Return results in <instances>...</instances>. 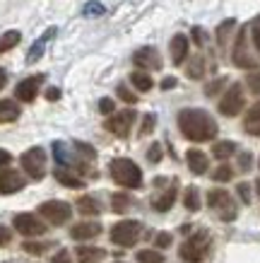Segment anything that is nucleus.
I'll return each mask as SVG.
<instances>
[{
    "instance_id": "f257e3e1",
    "label": "nucleus",
    "mask_w": 260,
    "mask_h": 263,
    "mask_svg": "<svg viewBox=\"0 0 260 263\" xmlns=\"http://www.w3.org/2000/svg\"><path fill=\"white\" fill-rule=\"evenodd\" d=\"M178 128H181L183 138H188L190 143H207V140H214L219 133L217 121L205 109H181Z\"/></svg>"
},
{
    "instance_id": "f03ea898",
    "label": "nucleus",
    "mask_w": 260,
    "mask_h": 263,
    "mask_svg": "<svg viewBox=\"0 0 260 263\" xmlns=\"http://www.w3.org/2000/svg\"><path fill=\"white\" fill-rule=\"evenodd\" d=\"M111 179L123 189H140L142 186V169L128 157H116L109 164Z\"/></svg>"
},
{
    "instance_id": "7ed1b4c3",
    "label": "nucleus",
    "mask_w": 260,
    "mask_h": 263,
    "mask_svg": "<svg viewBox=\"0 0 260 263\" xmlns=\"http://www.w3.org/2000/svg\"><path fill=\"white\" fill-rule=\"evenodd\" d=\"M210 247H212V241H210V234H207L205 230H200V232H195L193 237H188V239L183 241L181 249H178V254H181L183 261H188V263H200L207 254H210Z\"/></svg>"
},
{
    "instance_id": "20e7f679",
    "label": "nucleus",
    "mask_w": 260,
    "mask_h": 263,
    "mask_svg": "<svg viewBox=\"0 0 260 263\" xmlns=\"http://www.w3.org/2000/svg\"><path fill=\"white\" fill-rule=\"evenodd\" d=\"M19 162H22V169L27 172V176L34 181H41L46 176V152H44V147H29Z\"/></svg>"
},
{
    "instance_id": "39448f33",
    "label": "nucleus",
    "mask_w": 260,
    "mask_h": 263,
    "mask_svg": "<svg viewBox=\"0 0 260 263\" xmlns=\"http://www.w3.org/2000/svg\"><path fill=\"white\" fill-rule=\"evenodd\" d=\"M53 160L61 164V167H68V169H77V172H89L85 167V160L87 157H79L77 155V147L75 145H65L63 140L53 143Z\"/></svg>"
},
{
    "instance_id": "423d86ee",
    "label": "nucleus",
    "mask_w": 260,
    "mask_h": 263,
    "mask_svg": "<svg viewBox=\"0 0 260 263\" xmlns=\"http://www.w3.org/2000/svg\"><path fill=\"white\" fill-rule=\"evenodd\" d=\"M142 232V222L137 220H123V222H116L111 227V241L118 244V247H133L137 237Z\"/></svg>"
},
{
    "instance_id": "0eeeda50",
    "label": "nucleus",
    "mask_w": 260,
    "mask_h": 263,
    "mask_svg": "<svg viewBox=\"0 0 260 263\" xmlns=\"http://www.w3.org/2000/svg\"><path fill=\"white\" fill-rule=\"evenodd\" d=\"M39 215L53 224H65L72 217V205L65 200H46L39 205Z\"/></svg>"
},
{
    "instance_id": "6e6552de",
    "label": "nucleus",
    "mask_w": 260,
    "mask_h": 263,
    "mask_svg": "<svg viewBox=\"0 0 260 263\" xmlns=\"http://www.w3.org/2000/svg\"><path fill=\"white\" fill-rule=\"evenodd\" d=\"M244 106H246L244 87H241L238 82H234V85L224 92V97L219 99V114L222 116H238Z\"/></svg>"
},
{
    "instance_id": "1a4fd4ad",
    "label": "nucleus",
    "mask_w": 260,
    "mask_h": 263,
    "mask_svg": "<svg viewBox=\"0 0 260 263\" xmlns=\"http://www.w3.org/2000/svg\"><path fill=\"white\" fill-rule=\"evenodd\" d=\"M135 119H137L135 109H123V111H118V114H111L109 119H106V123H104V128H106L109 133H113V136L128 138Z\"/></svg>"
},
{
    "instance_id": "9d476101",
    "label": "nucleus",
    "mask_w": 260,
    "mask_h": 263,
    "mask_svg": "<svg viewBox=\"0 0 260 263\" xmlns=\"http://www.w3.org/2000/svg\"><path fill=\"white\" fill-rule=\"evenodd\" d=\"M12 224H15V230L19 232V234H24V237H41V234H46V230H48L46 222H41L34 213H17Z\"/></svg>"
},
{
    "instance_id": "9b49d317",
    "label": "nucleus",
    "mask_w": 260,
    "mask_h": 263,
    "mask_svg": "<svg viewBox=\"0 0 260 263\" xmlns=\"http://www.w3.org/2000/svg\"><path fill=\"white\" fill-rule=\"evenodd\" d=\"M207 205L212 208V210H222V220H227V222H231L236 217V208H234L231 196L224 189H212V191L207 193Z\"/></svg>"
},
{
    "instance_id": "f8f14e48",
    "label": "nucleus",
    "mask_w": 260,
    "mask_h": 263,
    "mask_svg": "<svg viewBox=\"0 0 260 263\" xmlns=\"http://www.w3.org/2000/svg\"><path fill=\"white\" fill-rule=\"evenodd\" d=\"M231 61H234L236 68H244V70H253V68H258V61H253V58L248 56V48H246V27L238 32V36H236Z\"/></svg>"
},
{
    "instance_id": "ddd939ff",
    "label": "nucleus",
    "mask_w": 260,
    "mask_h": 263,
    "mask_svg": "<svg viewBox=\"0 0 260 263\" xmlns=\"http://www.w3.org/2000/svg\"><path fill=\"white\" fill-rule=\"evenodd\" d=\"M133 63L142 70H159L162 68V56L154 46H142L133 53Z\"/></svg>"
},
{
    "instance_id": "4468645a",
    "label": "nucleus",
    "mask_w": 260,
    "mask_h": 263,
    "mask_svg": "<svg viewBox=\"0 0 260 263\" xmlns=\"http://www.w3.org/2000/svg\"><path fill=\"white\" fill-rule=\"evenodd\" d=\"M41 82H44V75H32V78H24V80L15 87V97L19 99V102H24V104L34 102V99H36V95H39Z\"/></svg>"
},
{
    "instance_id": "2eb2a0df",
    "label": "nucleus",
    "mask_w": 260,
    "mask_h": 263,
    "mask_svg": "<svg viewBox=\"0 0 260 263\" xmlns=\"http://www.w3.org/2000/svg\"><path fill=\"white\" fill-rule=\"evenodd\" d=\"M102 234V222H96V220H85V222H77L72 224L70 230V237L75 241H87V239H94Z\"/></svg>"
},
{
    "instance_id": "dca6fc26",
    "label": "nucleus",
    "mask_w": 260,
    "mask_h": 263,
    "mask_svg": "<svg viewBox=\"0 0 260 263\" xmlns=\"http://www.w3.org/2000/svg\"><path fill=\"white\" fill-rule=\"evenodd\" d=\"M24 189V176L17 174L15 169H5L0 172V193L3 196H10V193H17Z\"/></svg>"
},
{
    "instance_id": "f3484780",
    "label": "nucleus",
    "mask_w": 260,
    "mask_h": 263,
    "mask_svg": "<svg viewBox=\"0 0 260 263\" xmlns=\"http://www.w3.org/2000/svg\"><path fill=\"white\" fill-rule=\"evenodd\" d=\"M171 61L173 65H183V61L188 58V48H190V41L186 34H176L171 39Z\"/></svg>"
},
{
    "instance_id": "a211bd4d",
    "label": "nucleus",
    "mask_w": 260,
    "mask_h": 263,
    "mask_svg": "<svg viewBox=\"0 0 260 263\" xmlns=\"http://www.w3.org/2000/svg\"><path fill=\"white\" fill-rule=\"evenodd\" d=\"M186 162H188V169L193 172V174H205L207 172V167H210V162H207V155L203 150H188L186 152Z\"/></svg>"
},
{
    "instance_id": "6ab92c4d",
    "label": "nucleus",
    "mask_w": 260,
    "mask_h": 263,
    "mask_svg": "<svg viewBox=\"0 0 260 263\" xmlns=\"http://www.w3.org/2000/svg\"><path fill=\"white\" fill-rule=\"evenodd\" d=\"M75 256H77L79 263H99L106 258V251L99 247H77Z\"/></svg>"
},
{
    "instance_id": "aec40b11",
    "label": "nucleus",
    "mask_w": 260,
    "mask_h": 263,
    "mask_svg": "<svg viewBox=\"0 0 260 263\" xmlns=\"http://www.w3.org/2000/svg\"><path fill=\"white\" fill-rule=\"evenodd\" d=\"M51 36H55V27L46 29V34H44L41 39H36V44H34V46L29 48V53H27V63H36V61L44 56V48H46V44H48Z\"/></svg>"
},
{
    "instance_id": "412c9836",
    "label": "nucleus",
    "mask_w": 260,
    "mask_h": 263,
    "mask_svg": "<svg viewBox=\"0 0 260 263\" xmlns=\"http://www.w3.org/2000/svg\"><path fill=\"white\" fill-rule=\"evenodd\" d=\"M19 114H22V109L12 99H0V123H12L19 119Z\"/></svg>"
},
{
    "instance_id": "4be33fe9",
    "label": "nucleus",
    "mask_w": 260,
    "mask_h": 263,
    "mask_svg": "<svg viewBox=\"0 0 260 263\" xmlns=\"http://www.w3.org/2000/svg\"><path fill=\"white\" fill-rule=\"evenodd\" d=\"M173 203H176V181L171 183V189H169V191H164L159 198L152 200V208H154L157 213H166V210H171Z\"/></svg>"
},
{
    "instance_id": "5701e85b",
    "label": "nucleus",
    "mask_w": 260,
    "mask_h": 263,
    "mask_svg": "<svg viewBox=\"0 0 260 263\" xmlns=\"http://www.w3.org/2000/svg\"><path fill=\"white\" fill-rule=\"evenodd\" d=\"M130 82H133V87L137 89V92H150V89L154 87V82H152L147 70H135L133 75H130Z\"/></svg>"
},
{
    "instance_id": "b1692460",
    "label": "nucleus",
    "mask_w": 260,
    "mask_h": 263,
    "mask_svg": "<svg viewBox=\"0 0 260 263\" xmlns=\"http://www.w3.org/2000/svg\"><path fill=\"white\" fill-rule=\"evenodd\" d=\"M77 210L82 213V215H99L102 213V205L96 203V198H92V196H82V198L77 200Z\"/></svg>"
},
{
    "instance_id": "393cba45",
    "label": "nucleus",
    "mask_w": 260,
    "mask_h": 263,
    "mask_svg": "<svg viewBox=\"0 0 260 263\" xmlns=\"http://www.w3.org/2000/svg\"><path fill=\"white\" fill-rule=\"evenodd\" d=\"M234 152H236V143H231V140H222V143L212 145V155L217 160H229Z\"/></svg>"
},
{
    "instance_id": "a878e982",
    "label": "nucleus",
    "mask_w": 260,
    "mask_h": 263,
    "mask_svg": "<svg viewBox=\"0 0 260 263\" xmlns=\"http://www.w3.org/2000/svg\"><path fill=\"white\" fill-rule=\"evenodd\" d=\"M55 179L63 183V186H68V189H82V186H85V181H82L79 176L70 174V172H65V169H55Z\"/></svg>"
},
{
    "instance_id": "bb28decb",
    "label": "nucleus",
    "mask_w": 260,
    "mask_h": 263,
    "mask_svg": "<svg viewBox=\"0 0 260 263\" xmlns=\"http://www.w3.org/2000/svg\"><path fill=\"white\" fill-rule=\"evenodd\" d=\"M183 205H186V210H190V213H197V210H200V193H197L195 186H188V189H186V193H183Z\"/></svg>"
},
{
    "instance_id": "cd10ccee",
    "label": "nucleus",
    "mask_w": 260,
    "mask_h": 263,
    "mask_svg": "<svg viewBox=\"0 0 260 263\" xmlns=\"http://www.w3.org/2000/svg\"><path fill=\"white\" fill-rule=\"evenodd\" d=\"M19 39H22V34L17 32V29H12V32H5L3 36H0V53H8L10 48H15L17 44H19Z\"/></svg>"
},
{
    "instance_id": "c85d7f7f",
    "label": "nucleus",
    "mask_w": 260,
    "mask_h": 263,
    "mask_svg": "<svg viewBox=\"0 0 260 263\" xmlns=\"http://www.w3.org/2000/svg\"><path fill=\"white\" fill-rule=\"evenodd\" d=\"M186 72H188V78H193V80H200L203 72H205V58L203 56L193 58V61L188 63V68H186Z\"/></svg>"
},
{
    "instance_id": "c756f323",
    "label": "nucleus",
    "mask_w": 260,
    "mask_h": 263,
    "mask_svg": "<svg viewBox=\"0 0 260 263\" xmlns=\"http://www.w3.org/2000/svg\"><path fill=\"white\" fill-rule=\"evenodd\" d=\"M130 196H126V193H113L111 196V210H116V213H126L128 208H130Z\"/></svg>"
},
{
    "instance_id": "7c9ffc66",
    "label": "nucleus",
    "mask_w": 260,
    "mask_h": 263,
    "mask_svg": "<svg viewBox=\"0 0 260 263\" xmlns=\"http://www.w3.org/2000/svg\"><path fill=\"white\" fill-rule=\"evenodd\" d=\"M234 27H236V20H224V22L217 27V44H219V46H224V44H227V36L231 34V29H234Z\"/></svg>"
},
{
    "instance_id": "2f4dec72",
    "label": "nucleus",
    "mask_w": 260,
    "mask_h": 263,
    "mask_svg": "<svg viewBox=\"0 0 260 263\" xmlns=\"http://www.w3.org/2000/svg\"><path fill=\"white\" fill-rule=\"evenodd\" d=\"M137 261L140 263H162L164 256L159 254V251H154V249H142V251H137Z\"/></svg>"
},
{
    "instance_id": "473e14b6",
    "label": "nucleus",
    "mask_w": 260,
    "mask_h": 263,
    "mask_svg": "<svg viewBox=\"0 0 260 263\" xmlns=\"http://www.w3.org/2000/svg\"><path fill=\"white\" fill-rule=\"evenodd\" d=\"M231 179H234V169L229 167V164H222V167L214 172V181L224 183V181H231Z\"/></svg>"
},
{
    "instance_id": "72a5a7b5",
    "label": "nucleus",
    "mask_w": 260,
    "mask_h": 263,
    "mask_svg": "<svg viewBox=\"0 0 260 263\" xmlns=\"http://www.w3.org/2000/svg\"><path fill=\"white\" fill-rule=\"evenodd\" d=\"M147 160H150L152 164H159V162H162V145L159 143L150 145V150H147Z\"/></svg>"
},
{
    "instance_id": "f704fd0d",
    "label": "nucleus",
    "mask_w": 260,
    "mask_h": 263,
    "mask_svg": "<svg viewBox=\"0 0 260 263\" xmlns=\"http://www.w3.org/2000/svg\"><path fill=\"white\" fill-rule=\"evenodd\" d=\"M99 111H102L104 116H111V114L116 111V104H113V99H111V97H104V99H99Z\"/></svg>"
},
{
    "instance_id": "c9c22d12",
    "label": "nucleus",
    "mask_w": 260,
    "mask_h": 263,
    "mask_svg": "<svg viewBox=\"0 0 260 263\" xmlns=\"http://www.w3.org/2000/svg\"><path fill=\"white\" fill-rule=\"evenodd\" d=\"M154 123H157V116H154V114H147V116H145V121H142L140 136H147V133H152V130H154Z\"/></svg>"
},
{
    "instance_id": "e433bc0d",
    "label": "nucleus",
    "mask_w": 260,
    "mask_h": 263,
    "mask_svg": "<svg viewBox=\"0 0 260 263\" xmlns=\"http://www.w3.org/2000/svg\"><path fill=\"white\" fill-rule=\"evenodd\" d=\"M72 145L77 147V152L82 155V157H87V160H94V157H96V150H94V147H89L87 143H79V140H77V143H72Z\"/></svg>"
},
{
    "instance_id": "4c0bfd02",
    "label": "nucleus",
    "mask_w": 260,
    "mask_h": 263,
    "mask_svg": "<svg viewBox=\"0 0 260 263\" xmlns=\"http://www.w3.org/2000/svg\"><path fill=\"white\" fill-rule=\"evenodd\" d=\"M246 85H248V89H251L253 95H260V72H251L246 78Z\"/></svg>"
},
{
    "instance_id": "58836bf2",
    "label": "nucleus",
    "mask_w": 260,
    "mask_h": 263,
    "mask_svg": "<svg viewBox=\"0 0 260 263\" xmlns=\"http://www.w3.org/2000/svg\"><path fill=\"white\" fill-rule=\"evenodd\" d=\"M248 123H260V102H255L246 114V126Z\"/></svg>"
},
{
    "instance_id": "ea45409f",
    "label": "nucleus",
    "mask_w": 260,
    "mask_h": 263,
    "mask_svg": "<svg viewBox=\"0 0 260 263\" xmlns=\"http://www.w3.org/2000/svg\"><path fill=\"white\" fill-rule=\"evenodd\" d=\"M251 36H253L255 48H258V53H260V17H255V20L251 22Z\"/></svg>"
},
{
    "instance_id": "a19ab883",
    "label": "nucleus",
    "mask_w": 260,
    "mask_h": 263,
    "mask_svg": "<svg viewBox=\"0 0 260 263\" xmlns=\"http://www.w3.org/2000/svg\"><path fill=\"white\" fill-rule=\"evenodd\" d=\"M118 97L126 104H135V102H137V95H133V92H130L126 85H118Z\"/></svg>"
},
{
    "instance_id": "79ce46f5",
    "label": "nucleus",
    "mask_w": 260,
    "mask_h": 263,
    "mask_svg": "<svg viewBox=\"0 0 260 263\" xmlns=\"http://www.w3.org/2000/svg\"><path fill=\"white\" fill-rule=\"evenodd\" d=\"M154 244H157L159 249H169L171 247V234H169V232H159L157 237H154Z\"/></svg>"
},
{
    "instance_id": "37998d69",
    "label": "nucleus",
    "mask_w": 260,
    "mask_h": 263,
    "mask_svg": "<svg viewBox=\"0 0 260 263\" xmlns=\"http://www.w3.org/2000/svg\"><path fill=\"white\" fill-rule=\"evenodd\" d=\"M85 15H87V17H92V15H104V5H102V3H96V0H94V3H87V5H85Z\"/></svg>"
},
{
    "instance_id": "c03bdc74",
    "label": "nucleus",
    "mask_w": 260,
    "mask_h": 263,
    "mask_svg": "<svg viewBox=\"0 0 260 263\" xmlns=\"http://www.w3.org/2000/svg\"><path fill=\"white\" fill-rule=\"evenodd\" d=\"M222 85H227V78H219V80L210 82V85H207V87H205V95H207V97L217 95V92H219V89H222Z\"/></svg>"
},
{
    "instance_id": "a18cd8bd",
    "label": "nucleus",
    "mask_w": 260,
    "mask_h": 263,
    "mask_svg": "<svg viewBox=\"0 0 260 263\" xmlns=\"http://www.w3.org/2000/svg\"><path fill=\"white\" fill-rule=\"evenodd\" d=\"M48 249V244H32V241H24V251H29V254H44Z\"/></svg>"
},
{
    "instance_id": "49530a36",
    "label": "nucleus",
    "mask_w": 260,
    "mask_h": 263,
    "mask_svg": "<svg viewBox=\"0 0 260 263\" xmlns=\"http://www.w3.org/2000/svg\"><path fill=\"white\" fill-rule=\"evenodd\" d=\"M10 241H12V232H10L8 227H3V224H0V247H8Z\"/></svg>"
},
{
    "instance_id": "de8ad7c7",
    "label": "nucleus",
    "mask_w": 260,
    "mask_h": 263,
    "mask_svg": "<svg viewBox=\"0 0 260 263\" xmlns=\"http://www.w3.org/2000/svg\"><path fill=\"white\" fill-rule=\"evenodd\" d=\"M238 162H241V169H244V172H248V169H251V164H253L251 152H244V155L238 157Z\"/></svg>"
},
{
    "instance_id": "09e8293b",
    "label": "nucleus",
    "mask_w": 260,
    "mask_h": 263,
    "mask_svg": "<svg viewBox=\"0 0 260 263\" xmlns=\"http://www.w3.org/2000/svg\"><path fill=\"white\" fill-rule=\"evenodd\" d=\"M238 196H241V200H244V203H248V200H251V189H248V183H238Z\"/></svg>"
},
{
    "instance_id": "8fccbe9b",
    "label": "nucleus",
    "mask_w": 260,
    "mask_h": 263,
    "mask_svg": "<svg viewBox=\"0 0 260 263\" xmlns=\"http://www.w3.org/2000/svg\"><path fill=\"white\" fill-rule=\"evenodd\" d=\"M53 263H72V261H70V254H68L65 249H61V251L53 256Z\"/></svg>"
},
{
    "instance_id": "3c124183",
    "label": "nucleus",
    "mask_w": 260,
    "mask_h": 263,
    "mask_svg": "<svg viewBox=\"0 0 260 263\" xmlns=\"http://www.w3.org/2000/svg\"><path fill=\"white\" fill-rule=\"evenodd\" d=\"M10 162H12V155H10L8 150H3V147H0V169L8 167Z\"/></svg>"
},
{
    "instance_id": "603ef678",
    "label": "nucleus",
    "mask_w": 260,
    "mask_h": 263,
    "mask_svg": "<svg viewBox=\"0 0 260 263\" xmlns=\"http://www.w3.org/2000/svg\"><path fill=\"white\" fill-rule=\"evenodd\" d=\"M193 39H195L197 46H203V44H205V34H203V29H200V27H195V29H193Z\"/></svg>"
},
{
    "instance_id": "864d4df0",
    "label": "nucleus",
    "mask_w": 260,
    "mask_h": 263,
    "mask_svg": "<svg viewBox=\"0 0 260 263\" xmlns=\"http://www.w3.org/2000/svg\"><path fill=\"white\" fill-rule=\"evenodd\" d=\"M46 97L51 99V102H55V99H61V89H58V87H51L46 92Z\"/></svg>"
},
{
    "instance_id": "5fc2aeb1",
    "label": "nucleus",
    "mask_w": 260,
    "mask_h": 263,
    "mask_svg": "<svg viewBox=\"0 0 260 263\" xmlns=\"http://www.w3.org/2000/svg\"><path fill=\"white\" fill-rule=\"evenodd\" d=\"M176 87V78H164V82H162V89H173Z\"/></svg>"
},
{
    "instance_id": "6e6d98bb",
    "label": "nucleus",
    "mask_w": 260,
    "mask_h": 263,
    "mask_svg": "<svg viewBox=\"0 0 260 263\" xmlns=\"http://www.w3.org/2000/svg\"><path fill=\"white\" fill-rule=\"evenodd\" d=\"M246 130H248V133H253V136H258V138H260V126H258V123H248V126H246Z\"/></svg>"
},
{
    "instance_id": "4d7b16f0",
    "label": "nucleus",
    "mask_w": 260,
    "mask_h": 263,
    "mask_svg": "<svg viewBox=\"0 0 260 263\" xmlns=\"http://www.w3.org/2000/svg\"><path fill=\"white\" fill-rule=\"evenodd\" d=\"M8 85V72H5V68H0V89Z\"/></svg>"
},
{
    "instance_id": "13d9d810",
    "label": "nucleus",
    "mask_w": 260,
    "mask_h": 263,
    "mask_svg": "<svg viewBox=\"0 0 260 263\" xmlns=\"http://www.w3.org/2000/svg\"><path fill=\"white\" fill-rule=\"evenodd\" d=\"M255 191H258V196H260V179L255 181Z\"/></svg>"
},
{
    "instance_id": "bf43d9fd",
    "label": "nucleus",
    "mask_w": 260,
    "mask_h": 263,
    "mask_svg": "<svg viewBox=\"0 0 260 263\" xmlns=\"http://www.w3.org/2000/svg\"><path fill=\"white\" fill-rule=\"evenodd\" d=\"M116 263H121V261H116Z\"/></svg>"
}]
</instances>
